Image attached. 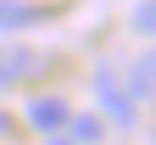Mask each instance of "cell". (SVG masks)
Masks as SVG:
<instances>
[{"mask_svg":"<svg viewBox=\"0 0 156 145\" xmlns=\"http://www.w3.org/2000/svg\"><path fill=\"white\" fill-rule=\"evenodd\" d=\"M95 95L106 100L112 123H134V95H128V84H123L112 67H101V73H95Z\"/></svg>","mask_w":156,"mask_h":145,"instance_id":"cell-2","label":"cell"},{"mask_svg":"<svg viewBox=\"0 0 156 145\" xmlns=\"http://www.w3.org/2000/svg\"><path fill=\"white\" fill-rule=\"evenodd\" d=\"M45 6H34V0H0V34H17V28H28V23H45Z\"/></svg>","mask_w":156,"mask_h":145,"instance_id":"cell-4","label":"cell"},{"mask_svg":"<svg viewBox=\"0 0 156 145\" xmlns=\"http://www.w3.org/2000/svg\"><path fill=\"white\" fill-rule=\"evenodd\" d=\"M128 28L145 34V39H156V0H140V6L128 11Z\"/></svg>","mask_w":156,"mask_h":145,"instance_id":"cell-6","label":"cell"},{"mask_svg":"<svg viewBox=\"0 0 156 145\" xmlns=\"http://www.w3.org/2000/svg\"><path fill=\"white\" fill-rule=\"evenodd\" d=\"M73 134H78V140H89V145L101 140V123H95V112H84V117H78V123H73Z\"/></svg>","mask_w":156,"mask_h":145,"instance_id":"cell-7","label":"cell"},{"mask_svg":"<svg viewBox=\"0 0 156 145\" xmlns=\"http://www.w3.org/2000/svg\"><path fill=\"white\" fill-rule=\"evenodd\" d=\"M0 129H6V112H0Z\"/></svg>","mask_w":156,"mask_h":145,"instance_id":"cell-8","label":"cell"},{"mask_svg":"<svg viewBox=\"0 0 156 145\" xmlns=\"http://www.w3.org/2000/svg\"><path fill=\"white\" fill-rule=\"evenodd\" d=\"M45 61H39L34 45H17V39H6L0 45V84H23V78H34Z\"/></svg>","mask_w":156,"mask_h":145,"instance_id":"cell-1","label":"cell"},{"mask_svg":"<svg viewBox=\"0 0 156 145\" xmlns=\"http://www.w3.org/2000/svg\"><path fill=\"white\" fill-rule=\"evenodd\" d=\"M151 89H156V50H151L140 67L128 73V95H134V100H140V95H151Z\"/></svg>","mask_w":156,"mask_h":145,"instance_id":"cell-5","label":"cell"},{"mask_svg":"<svg viewBox=\"0 0 156 145\" xmlns=\"http://www.w3.org/2000/svg\"><path fill=\"white\" fill-rule=\"evenodd\" d=\"M67 117H73V112H67V100H62V95H39L34 106H28V123H34L39 134H56V129H67Z\"/></svg>","mask_w":156,"mask_h":145,"instance_id":"cell-3","label":"cell"}]
</instances>
